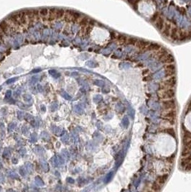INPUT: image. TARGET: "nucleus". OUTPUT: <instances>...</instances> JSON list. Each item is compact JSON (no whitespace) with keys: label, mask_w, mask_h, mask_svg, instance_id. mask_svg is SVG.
Segmentation results:
<instances>
[{"label":"nucleus","mask_w":191,"mask_h":192,"mask_svg":"<svg viewBox=\"0 0 191 192\" xmlns=\"http://www.w3.org/2000/svg\"><path fill=\"white\" fill-rule=\"evenodd\" d=\"M176 76V70H165V76Z\"/></svg>","instance_id":"nucleus-17"},{"label":"nucleus","mask_w":191,"mask_h":192,"mask_svg":"<svg viewBox=\"0 0 191 192\" xmlns=\"http://www.w3.org/2000/svg\"><path fill=\"white\" fill-rule=\"evenodd\" d=\"M160 117L167 120L177 119V109H162L160 112Z\"/></svg>","instance_id":"nucleus-2"},{"label":"nucleus","mask_w":191,"mask_h":192,"mask_svg":"<svg viewBox=\"0 0 191 192\" xmlns=\"http://www.w3.org/2000/svg\"><path fill=\"white\" fill-rule=\"evenodd\" d=\"M151 188H152V191H154V192H158V191H160V190H161L162 186H161L159 184H158L155 181L154 183L152 184Z\"/></svg>","instance_id":"nucleus-18"},{"label":"nucleus","mask_w":191,"mask_h":192,"mask_svg":"<svg viewBox=\"0 0 191 192\" xmlns=\"http://www.w3.org/2000/svg\"><path fill=\"white\" fill-rule=\"evenodd\" d=\"M15 80H16V79H9V80H8V81H6V83H7V84H10V83H12V82L14 81Z\"/></svg>","instance_id":"nucleus-24"},{"label":"nucleus","mask_w":191,"mask_h":192,"mask_svg":"<svg viewBox=\"0 0 191 192\" xmlns=\"http://www.w3.org/2000/svg\"><path fill=\"white\" fill-rule=\"evenodd\" d=\"M183 146L191 149V139L183 140Z\"/></svg>","instance_id":"nucleus-21"},{"label":"nucleus","mask_w":191,"mask_h":192,"mask_svg":"<svg viewBox=\"0 0 191 192\" xmlns=\"http://www.w3.org/2000/svg\"><path fill=\"white\" fill-rule=\"evenodd\" d=\"M172 23L170 21H165V23H164V25H163V27L162 29L161 30L163 35L165 37H170V30H171V28H172Z\"/></svg>","instance_id":"nucleus-5"},{"label":"nucleus","mask_w":191,"mask_h":192,"mask_svg":"<svg viewBox=\"0 0 191 192\" xmlns=\"http://www.w3.org/2000/svg\"><path fill=\"white\" fill-rule=\"evenodd\" d=\"M65 10L64 9H59L57 8V12H56V20H60L63 18L64 14H65Z\"/></svg>","instance_id":"nucleus-16"},{"label":"nucleus","mask_w":191,"mask_h":192,"mask_svg":"<svg viewBox=\"0 0 191 192\" xmlns=\"http://www.w3.org/2000/svg\"><path fill=\"white\" fill-rule=\"evenodd\" d=\"M39 12H40V19H42L43 21H44V22L48 21L49 9H48V8H40V9H39Z\"/></svg>","instance_id":"nucleus-9"},{"label":"nucleus","mask_w":191,"mask_h":192,"mask_svg":"<svg viewBox=\"0 0 191 192\" xmlns=\"http://www.w3.org/2000/svg\"><path fill=\"white\" fill-rule=\"evenodd\" d=\"M158 132H164V133H166V134H168L170 135H171L172 137L176 138V132L174 130V128L172 127H167V128H164V129H162V128H159L157 130Z\"/></svg>","instance_id":"nucleus-8"},{"label":"nucleus","mask_w":191,"mask_h":192,"mask_svg":"<svg viewBox=\"0 0 191 192\" xmlns=\"http://www.w3.org/2000/svg\"><path fill=\"white\" fill-rule=\"evenodd\" d=\"M182 134H183V140L191 139V131L187 130L186 128L183 127Z\"/></svg>","instance_id":"nucleus-14"},{"label":"nucleus","mask_w":191,"mask_h":192,"mask_svg":"<svg viewBox=\"0 0 191 192\" xmlns=\"http://www.w3.org/2000/svg\"><path fill=\"white\" fill-rule=\"evenodd\" d=\"M56 12H57V8H50V9H49V14H48V21L53 22L55 20H56Z\"/></svg>","instance_id":"nucleus-12"},{"label":"nucleus","mask_w":191,"mask_h":192,"mask_svg":"<svg viewBox=\"0 0 191 192\" xmlns=\"http://www.w3.org/2000/svg\"><path fill=\"white\" fill-rule=\"evenodd\" d=\"M164 69L165 70H176V68H175V63H170V64L165 65Z\"/></svg>","instance_id":"nucleus-19"},{"label":"nucleus","mask_w":191,"mask_h":192,"mask_svg":"<svg viewBox=\"0 0 191 192\" xmlns=\"http://www.w3.org/2000/svg\"><path fill=\"white\" fill-rule=\"evenodd\" d=\"M157 96L161 101L175 99V89H166V90H158L157 91Z\"/></svg>","instance_id":"nucleus-1"},{"label":"nucleus","mask_w":191,"mask_h":192,"mask_svg":"<svg viewBox=\"0 0 191 192\" xmlns=\"http://www.w3.org/2000/svg\"><path fill=\"white\" fill-rule=\"evenodd\" d=\"M167 179H168V175L167 173L166 174H164V175H159V176H157V178L156 179V182L158 184H159L161 186H162L166 183Z\"/></svg>","instance_id":"nucleus-11"},{"label":"nucleus","mask_w":191,"mask_h":192,"mask_svg":"<svg viewBox=\"0 0 191 192\" xmlns=\"http://www.w3.org/2000/svg\"><path fill=\"white\" fill-rule=\"evenodd\" d=\"M159 62L166 65V64H170V63H175V59L172 56V55L169 52L167 54H165L164 56H162V58L158 59Z\"/></svg>","instance_id":"nucleus-4"},{"label":"nucleus","mask_w":191,"mask_h":192,"mask_svg":"<svg viewBox=\"0 0 191 192\" xmlns=\"http://www.w3.org/2000/svg\"><path fill=\"white\" fill-rule=\"evenodd\" d=\"M191 155V149L183 146L182 150H181V156L182 157H186Z\"/></svg>","instance_id":"nucleus-15"},{"label":"nucleus","mask_w":191,"mask_h":192,"mask_svg":"<svg viewBox=\"0 0 191 192\" xmlns=\"http://www.w3.org/2000/svg\"><path fill=\"white\" fill-rule=\"evenodd\" d=\"M188 32V40L191 39V27L189 30H187Z\"/></svg>","instance_id":"nucleus-23"},{"label":"nucleus","mask_w":191,"mask_h":192,"mask_svg":"<svg viewBox=\"0 0 191 192\" xmlns=\"http://www.w3.org/2000/svg\"><path fill=\"white\" fill-rule=\"evenodd\" d=\"M137 41V40L135 39V38H127V41H126V43L128 44V45H135V43H136Z\"/></svg>","instance_id":"nucleus-20"},{"label":"nucleus","mask_w":191,"mask_h":192,"mask_svg":"<svg viewBox=\"0 0 191 192\" xmlns=\"http://www.w3.org/2000/svg\"><path fill=\"white\" fill-rule=\"evenodd\" d=\"M191 162V155L186 156V157H182L181 161H180V165L182 168L183 167H185V166H187L188 164H189Z\"/></svg>","instance_id":"nucleus-13"},{"label":"nucleus","mask_w":191,"mask_h":192,"mask_svg":"<svg viewBox=\"0 0 191 192\" xmlns=\"http://www.w3.org/2000/svg\"><path fill=\"white\" fill-rule=\"evenodd\" d=\"M154 23L156 27L158 30H161L162 29V27H163V25H164V23H165V20H164L163 17H162L161 15H159Z\"/></svg>","instance_id":"nucleus-10"},{"label":"nucleus","mask_w":191,"mask_h":192,"mask_svg":"<svg viewBox=\"0 0 191 192\" xmlns=\"http://www.w3.org/2000/svg\"><path fill=\"white\" fill-rule=\"evenodd\" d=\"M165 160H167L168 162H170V163H172L174 161V160H175V155H174V154H172V155H170V156H169V157L166 158H165Z\"/></svg>","instance_id":"nucleus-22"},{"label":"nucleus","mask_w":191,"mask_h":192,"mask_svg":"<svg viewBox=\"0 0 191 192\" xmlns=\"http://www.w3.org/2000/svg\"><path fill=\"white\" fill-rule=\"evenodd\" d=\"M0 29L1 30V31L4 34H7L12 30V27L9 25V24L7 22V20L5 19V20H4L3 21H1L0 22Z\"/></svg>","instance_id":"nucleus-7"},{"label":"nucleus","mask_w":191,"mask_h":192,"mask_svg":"<svg viewBox=\"0 0 191 192\" xmlns=\"http://www.w3.org/2000/svg\"><path fill=\"white\" fill-rule=\"evenodd\" d=\"M151 43L147 42V41H144V40H137V41L135 43V46L138 49H140L141 51L142 52H146V48L150 45Z\"/></svg>","instance_id":"nucleus-6"},{"label":"nucleus","mask_w":191,"mask_h":192,"mask_svg":"<svg viewBox=\"0 0 191 192\" xmlns=\"http://www.w3.org/2000/svg\"><path fill=\"white\" fill-rule=\"evenodd\" d=\"M162 109H177V104L175 99H170L162 101Z\"/></svg>","instance_id":"nucleus-3"},{"label":"nucleus","mask_w":191,"mask_h":192,"mask_svg":"<svg viewBox=\"0 0 191 192\" xmlns=\"http://www.w3.org/2000/svg\"><path fill=\"white\" fill-rule=\"evenodd\" d=\"M1 87H0V90H1Z\"/></svg>","instance_id":"nucleus-25"}]
</instances>
